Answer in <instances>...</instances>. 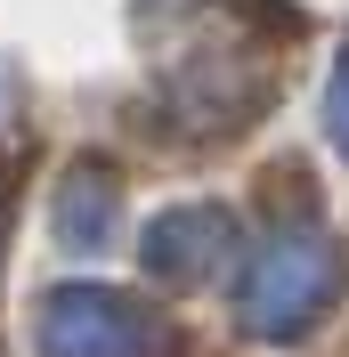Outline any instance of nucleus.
I'll return each instance as SVG.
<instances>
[{"instance_id":"f257e3e1","label":"nucleus","mask_w":349,"mask_h":357,"mask_svg":"<svg viewBox=\"0 0 349 357\" xmlns=\"http://www.w3.org/2000/svg\"><path fill=\"white\" fill-rule=\"evenodd\" d=\"M147 349H154V325H147L138 301L98 292V284L49 292V309H41V357H147Z\"/></svg>"},{"instance_id":"f03ea898","label":"nucleus","mask_w":349,"mask_h":357,"mask_svg":"<svg viewBox=\"0 0 349 357\" xmlns=\"http://www.w3.org/2000/svg\"><path fill=\"white\" fill-rule=\"evenodd\" d=\"M333 284H341V260L325 244H309V236L268 244L260 268H252V284H244V317H252V333H284V325H301V317L325 309Z\"/></svg>"},{"instance_id":"7ed1b4c3","label":"nucleus","mask_w":349,"mask_h":357,"mask_svg":"<svg viewBox=\"0 0 349 357\" xmlns=\"http://www.w3.org/2000/svg\"><path fill=\"white\" fill-rule=\"evenodd\" d=\"M228 244V220H219L211 203H187V211H163V220L147 227V268H163V276H203L211 268V252Z\"/></svg>"},{"instance_id":"20e7f679","label":"nucleus","mask_w":349,"mask_h":357,"mask_svg":"<svg viewBox=\"0 0 349 357\" xmlns=\"http://www.w3.org/2000/svg\"><path fill=\"white\" fill-rule=\"evenodd\" d=\"M82 227H89V244L114 227V187H106V178H73L66 211H57V236H66V244H82Z\"/></svg>"},{"instance_id":"39448f33","label":"nucleus","mask_w":349,"mask_h":357,"mask_svg":"<svg viewBox=\"0 0 349 357\" xmlns=\"http://www.w3.org/2000/svg\"><path fill=\"white\" fill-rule=\"evenodd\" d=\"M325 122H333V146L349 155V57H341V73H333V98H325Z\"/></svg>"}]
</instances>
